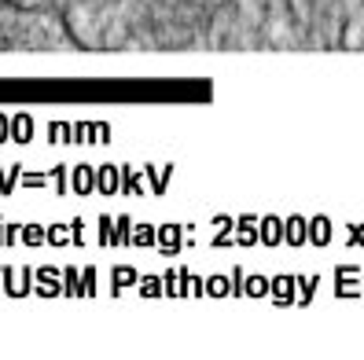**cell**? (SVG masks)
<instances>
[{
    "instance_id": "cell-4",
    "label": "cell",
    "mask_w": 364,
    "mask_h": 360,
    "mask_svg": "<svg viewBox=\"0 0 364 360\" xmlns=\"http://www.w3.org/2000/svg\"><path fill=\"white\" fill-rule=\"evenodd\" d=\"M291 8H294V15L302 18V23L309 18V0H291Z\"/></svg>"
},
{
    "instance_id": "cell-1",
    "label": "cell",
    "mask_w": 364,
    "mask_h": 360,
    "mask_svg": "<svg viewBox=\"0 0 364 360\" xmlns=\"http://www.w3.org/2000/svg\"><path fill=\"white\" fill-rule=\"evenodd\" d=\"M67 26L77 40H85V45H92L96 40V11L89 0H74V4H67Z\"/></svg>"
},
{
    "instance_id": "cell-2",
    "label": "cell",
    "mask_w": 364,
    "mask_h": 360,
    "mask_svg": "<svg viewBox=\"0 0 364 360\" xmlns=\"http://www.w3.org/2000/svg\"><path fill=\"white\" fill-rule=\"evenodd\" d=\"M360 45H364V23L353 18V23L346 26V33H342V48H360Z\"/></svg>"
},
{
    "instance_id": "cell-5",
    "label": "cell",
    "mask_w": 364,
    "mask_h": 360,
    "mask_svg": "<svg viewBox=\"0 0 364 360\" xmlns=\"http://www.w3.org/2000/svg\"><path fill=\"white\" fill-rule=\"evenodd\" d=\"M8 4H23V0H8Z\"/></svg>"
},
{
    "instance_id": "cell-3",
    "label": "cell",
    "mask_w": 364,
    "mask_h": 360,
    "mask_svg": "<svg viewBox=\"0 0 364 360\" xmlns=\"http://www.w3.org/2000/svg\"><path fill=\"white\" fill-rule=\"evenodd\" d=\"M269 33H272V40H284V45H291V30H287V18H280V15H276V18H272V26H269Z\"/></svg>"
}]
</instances>
